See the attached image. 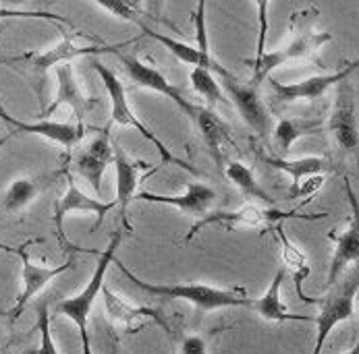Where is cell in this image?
I'll return each instance as SVG.
<instances>
[{
  "instance_id": "obj_1",
  "label": "cell",
  "mask_w": 359,
  "mask_h": 354,
  "mask_svg": "<svg viewBox=\"0 0 359 354\" xmlns=\"http://www.w3.org/2000/svg\"><path fill=\"white\" fill-rule=\"evenodd\" d=\"M116 265L121 267V271L140 290L148 292L150 297H156V299L187 301V303L194 304L200 313L231 309V306H250L252 309V301L254 299H248V295H245L243 288L224 290V288H216V286H208V284H152V282H146V280L137 278L118 259H116Z\"/></svg>"
},
{
  "instance_id": "obj_2",
  "label": "cell",
  "mask_w": 359,
  "mask_h": 354,
  "mask_svg": "<svg viewBox=\"0 0 359 354\" xmlns=\"http://www.w3.org/2000/svg\"><path fill=\"white\" fill-rule=\"evenodd\" d=\"M121 241H123V230H116L108 243V247L104 249L102 253L98 255V263H96V269L88 282V286L75 295V297H69L65 301L54 306V313L56 315H62L67 319H71L77 330H79V338H81V354H94L92 353V340H90V330H88V321H90V313H92V306L96 303L98 295L102 292L104 280H106V271L108 267L116 261V249L121 247Z\"/></svg>"
},
{
  "instance_id": "obj_3",
  "label": "cell",
  "mask_w": 359,
  "mask_h": 354,
  "mask_svg": "<svg viewBox=\"0 0 359 354\" xmlns=\"http://www.w3.org/2000/svg\"><path fill=\"white\" fill-rule=\"evenodd\" d=\"M94 69H96V73H98L100 81L104 83V90H106V94H108V98H110V120H112L114 125L135 129V131L146 139V141H150V143L154 146L156 152H158L160 160H162L164 164H170V166L183 168V170H187L189 174H196V176H198V174H200V170H198V168H194V166H191V164H187L185 160L177 157L175 153L168 150V146H164V143L156 137L154 131H152V129H148V127L137 118L135 110L131 108V101H129V98H127L125 83L116 77V73H114L112 69H108L106 64H102L100 60H96V62H94Z\"/></svg>"
},
{
  "instance_id": "obj_4",
  "label": "cell",
  "mask_w": 359,
  "mask_h": 354,
  "mask_svg": "<svg viewBox=\"0 0 359 354\" xmlns=\"http://www.w3.org/2000/svg\"><path fill=\"white\" fill-rule=\"evenodd\" d=\"M131 42H123L116 46H108L104 42L94 40L88 34L81 31H62V38L58 44H54L52 48L44 52H25L13 58H0V62H23L25 66H29V71H34L36 75L44 77L50 69H58L60 64H71L73 58H81V56H96L104 52H114L129 46Z\"/></svg>"
},
{
  "instance_id": "obj_5",
  "label": "cell",
  "mask_w": 359,
  "mask_h": 354,
  "mask_svg": "<svg viewBox=\"0 0 359 354\" xmlns=\"http://www.w3.org/2000/svg\"><path fill=\"white\" fill-rule=\"evenodd\" d=\"M359 292V267L339 286H334V290L324 297L322 301H318L320 304V313L318 317H313L316 323V342H313V351L311 354H322V348L330 336V332L353 317L355 311V297Z\"/></svg>"
},
{
  "instance_id": "obj_6",
  "label": "cell",
  "mask_w": 359,
  "mask_h": 354,
  "mask_svg": "<svg viewBox=\"0 0 359 354\" xmlns=\"http://www.w3.org/2000/svg\"><path fill=\"white\" fill-rule=\"evenodd\" d=\"M287 218H304V220H318V218H324L322 215H297V211H280V209H274V207H259L254 203H248L239 209H233V211H212V213H205L204 218H200L189 234L185 236V241L189 243L191 239H196L200 234V230H204L205 226H214V224H222L226 228L231 226H243V228H274L278 226L283 220Z\"/></svg>"
},
{
  "instance_id": "obj_7",
  "label": "cell",
  "mask_w": 359,
  "mask_h": 354,
  "mask_svg": "<svg viewBox=\"0 0 359 354\" xmlns=\"http://www.w3.org/2000/svg\"><path fill=\"white\" fill-rule=\"evenodd\" d=\"M222 90L226 94L229 101L237 108L239 116L243 118V122L256 133L259 139L268 141V137L272 135V120L270 114L264 106V101L259 98V85L256 83H243L239 81L235 75L229 79H222Z\"/></svg>"
},
{
  "instance_id": "obj_8",
  "label": "cell",
  "mask_w": 359,
  "mask_h": 354,
  "mask_svg": "<svg viewBox=\"0 0 359 354\" xmlns=\"http://www.w3.org/2000/svg\"><path fill=\"white\" fill-rule=\"evenodd\" d=\"M13 255H19V259H21V292H19L17 303L13 306V311H11V317L15 321L25 311V306L29 304V301L36 295H40L52 280H56L60 274H65V271H69L73 267L75 259L69 257L60 265H40V263L32 261V257H29L25 247H15Z\"/></svg>"
},
{
  "instance_id": "obj_9",
  "label": "cell",
  "mask_w": 359,
  "mask_h": 354,
  "mask_svg": "<svg viewBox=\"0 0 359 354\" xmlns=\"http://www.w3.org/2000/svg\"><path fill=\"white\" fill-rule=\"evenodd\" d=\"M332 40V34L328 31H313V29H304L299 31L289 44H285L283 48H276V50H270L264 54V58L254 64V77H252V83L259 85L274 69L291 62V60H297V58H306L309 54L318 52L324 44H328Z\"/></svg>"
},
{
  "instance_id": "obj_10",
  "label": "cell",
  "mask_w": 359,
  "mask_h": 354,
  "mask_svg": "<svg viewBox=\"0 0 359 354\" xmlns=\"http://www.w3.org/2000/svg\"><path fill=\"white\" fill-rule=\"evenodd\" d=\"M345 191L349 197L351 220L341 234H330V241L334 243V251H332L330 267H328V286H334L341 274L349 265H359V199L349 178L345 180Z\"/></svg>"
},
{
  "instance_id": "obj_11",
  "label": "cell",
  "mask_w": 359,
  "mask_h": 354,
  "mask_svg": "<svg viewBox=\"0 0 359 354\" xmlns=\"http://www.w3.org/2000/svg\"><path fill=\"white\" fill-rule=\"evenodd\" d=\"M328 131L343 152L359 150V120L355 108V94L349 81L337 85V98L328 116Z\"/></svg>"
},
{
  "instance_id": "obj_12",
  "label": "cell",
  "mask_w": 359,
  "mask_h": 354,
  "mask_svg": "<svg viewBox=\"0 0 359 354\" xmlns=\"http://www.w3.org/2000/svg\"><path fill=\"white\" fill-rule=\"evenodd\" d=\"M359 69V58L351 60L349 64H345L343 69L334 71V73H326V75H313L304 81H295V83H280L276 79H272V90L274 96L280 101L293 104V101H313L322 98L328 90L341 85L343 81L349 79L351 73H355Z\"/></svg>"
},
{
  "instance_id": "obj_13",
  "label": "cell",
  "mask_w": 359,
  "mask_h": 354,
  "mask_svg": "<svg viewBox=\"0 0 359 354\" xmlns=\"http://www.w3.org/2000/svg\"><path fill=\"white\" fill-rule=\"evenodd\" d=\"M121 60H123V64H125V69H127L131 81H133L137 87H144V90L156 92V94H160V96H166L168 100L175 101L177 108L183 110L189 118L194 116L198 104H194V101L189 100V98L177 87V85H172V83L166 79L164 73H160L154 66L142 62V60H140L137 56H133V54H121Z\"/></svg>"
},
{
  "instance_id": "obj_14",
  "label": "cell",
  "mask_w": 359,
  "mask_h": 354,
  "mask_svg": "<svg viewBox=\"0 0 359 354\" xmlns=\"http://www.w3.org/2000/svg\"><path fill=\"white\" fill-rule=\"evenodd\" d=\"M110 164H114V143L110 141V133L106 129L98 133L83 150H79V153L75 155L73 168L90 185L96 197H100L104 172Z\"/></svg>"
},
{
  "instance_id": "obj_15",
  "label": "cell",
  "mask_w": 359,
  "mask_h": 354,
  "mask_svg": "<svg viewBox=\"0 0 359 354\" xmlns=\"http://www.w3.org/2000/svg\"><path fill=\"white\" fill-rule=\"evenodd\" d=\"M54 73H56V96L50 106L42 112V116L48 120V116L54 114L60 106H69L77 118V125H83V118L96 108L98 100L90 98L83 92V87L75 77L73 64H60L58 69H54Z\"/></svg>"
},
{
  "instance_id": "obj_16",
  "label": "cell",
  "mask_w": 359,
  "mask_h": 354,
  "mask_svg": "<svg viewBox=\"0 0 359 354\" xmlns=\"http://www.w3.org/2000/svg\"><path fill=\"white\" fill-rule=\"evenodd\" d=\"M114 207H118V203L116 199L114 201H102V199H96V197H90V195H86L77 185H75V180L69 176L67 178V191H65V195L56 201L54 205V224H56V234L65 241V220H67V215H71V213H92V215H96L98 218V222L94 224V230L100 226L104 222V218L114 209Z\"/></svg>"
},
{
  "instance_id": "obj_17",
  "label": "cell",
  "mask_w": 359,
  "mask_h": 354,
  "mask_svg": "<svg viewBox=\"0 0 359 354\" xmlns=\"http://www.w3.org/2000/svg\"><path fill=\"white\" fill-rule=\"evenodd\" d=\"M148 164L129 157L127 152L114 143V172H116V203H118V213L121 222L127 230H133L129 224V205L135 197L137 185H140V172L146 170Z\"/></svg>"
},
{
  "instance_id": "obj_18",
  "label": "cell",
  "mask_w": 359,
  "mask_h": 354,
  "mask_svg": "<svg viewBox=\"0 0 359 354\" xmlns=\"http://www.w3.org/2000/svg\"><path fill=\"white\" fill-rule=\"evenodd\" d=\"M104 297V306H106V315L112 323H118V325H125L127 330H142L146 321H152L156 325H160L162 330H170L168 327V321L150 306H135V304L127 303L125 299H121L118 295H114L108 286L102 288Z\"/></svg>"
},
{
  "instance_id": "obj_19",
  "label": "cell",
  "mask_w": 359,
  "mask_h": 354,
  "mask_svg": "<svg viewBox=\"0 0 359 354\" xmlns=\"http://www.w3.org/2000/svg\"><path fill=\"white\" fill-rule=\"evenodd\" d=\"M137 199H144L148 203L170 205V207H177L183 213L196 215L200 220L208 213L212 203L216 201V191L212 187L204 185V183H187L185 191L179 193V195H160V193L142 191V193H137Z\"/></svg>"
},
{
  "instance_id": "obj_20",
  "label": "cell",
  "mask_w": 359,
  "mask_h": 354,
  "mask_svg": "<svg viewBox=\"0 0 359 354\" xmlns=\"http://www.w3.org/2000/svg\"><path fill=\"white\" fill-rule=\"evenodd\" d=\"M191 122L196 125L198 129V135L202 137V141L205 143V148L210 150L212 157L216 160L218 166L224 164V152H226V146H233V137H231V129L229 125L210 108L200 106L196 108L194 116H191Z\"/></svg>"
},
{
  "instance_id": "obj_21",
  "label": "cell",
  "mask_w": 359,
  "mask_h": 354,
  "mask_svg": "<svg viewBox=\"0 0 359 354\" xmlns=\"http://www.w3.org/2000/svg\"><path fill=\"white\" fill-rule=\"evenodd\" d=\"M8 127L17 133H27V135H38L44 137L52 143L60 146V148H75L81 139H83V125H71V122H54V120H38V122H23L17 118H11Z\"/></svg>"
},
{
  "instance_id": "obj_22",
  "label": "cell",
  "mask_w": 359,
  "mask_h": 354,
  "mask_svg": "<svg viewBox=\"0 0 359 354\" xmlns=\"http://www.w3.org/2000/svg\"><path fill=\"white\" fill-rule=\"evenodd\" d=\"M285 278H287V271L285 267L280 265L270 282V286L266 288V292L252 301V309L256 311L257 315L264 319V321H274V323H285V321H308L313 323V317L308 315H293L289 313V309L283 303V284H285Z\"/></svg>"
},
{
  "instance_id": "obj_23",
  "label": "cell",
  "mask_w": 359,
  "mask_h": 354,
  "mask_svg": "<svg viewBox=\"0 0 359 354\" xmlns=\"http://www.w3.org/2000/svg\"><path fill=\"white\" fill-rule=\"evenodd\" d=\"M142 29L146 31V36L148 38H152L156 40L158 44H162L164 48L168 52H172L181 62H185V64H191L194 69H198V66H202V69H210L212 73H216L220 79H229V77H233L212 54L210 50H200V48H194V46H189V44H185V42H179V40H175V38H170V36H164V34H158L154 29H150V25H142Z\"/></svg>"
},
{
  "instance_id": "obj_24",
  "label": "cell",
  "mask_w": 359,
  "mask_h": 354,
  "mask_svg": "<svg viewBox=\"0 0 359 354\" xmlns=\"http://www.w3.org/2000/svg\"><path fill=\"white\" fill-rule=\"evenodd\" d=\"M262 162L266 166L280 170V172L291 176L289 195H293L306 178L316 176V174H324L328 170V162L324 157H318V155H306V157H295V160L280 157V155H264Z\"/></svg>"
},
{
  "instance_id": "obj_25",
  "label": "cell",
  "mask_w": 359,
  "mask_h": 354,
  "mask_svg": "<svg viewBox=\"0 0 359 354\" xmlns=\"http://www.w3.org/2000/svg\"><path fill=\"white\" fill-rule=\"evenodd\" d=\"M274 234H276V239H278V243H280V259H283L285 271H291V274H293V280H295V286H297L299 297H302L304 301H308V303H313V301H309L308 297L304 295V290H302L304 280L309 276L308 255L304 253V251L285 234V230H283L280 224L274 226Z\"/></svg>"
},
{
  "instance_id": "obj_26",
  "label": "cell",
  "mask_w": 359,
  "mask_h": 354,
  "mask_svg": "<svg viewBox=\"0 0 359 354\" xmlns=\"http://www.w3.org/2000/svg\"><path fill=\"white\" fill-rule=\"evenodd\" d=\"M322 129L320 120H302V118H283L276 122V127L272 129V141L276 146L278 153H283L280 157H285L291 152V148L295 146V141H299L302 137L313 135Z\"/></svg>"
},
{
  "instance_id": "obj_27",
  "label": "cell",
  "mask_w": 359,
  "mask_h": 354,
  "mask_svg": "<svg viewBox=\"0 0 359 354\" xmlns=\"http://www.w3.org/2000/svg\"><path fill=\"white\" fill-rule=\"evenodd\" d=\"M224 172H226V178L241 191L243 197H248L250 201L262 203L266 207H270L274 199L272 195L259 185L252 172V168H248L243 162H237V160H231L226 166H224Z\"/></svg>"
},
{
  "instance_id": "obj_28",
  "label": "cell",
  "mask_w": 359,
  "mask_h": 354,
  "mask_svg": "<svg viewBox=\"0 0 359 354\" xmlns=\"http://www.w3.org/2000/svg\"><path fill=\"white\" fill-rule=\"evenodd\" d=\"M38 195H40V185H38V180H36V178L23 176V178H17V180H13V183L8 185L2 203H4V209H6V211L17 213V211L25 209L27 205H32V203L36 201Z\"/></svg>"
},
{
  "instance_id": "obj_29",
  "label": "cell",
  "mask_w": 359,
  "mask_h": 354,
  "mask_svg": "<svg viewBox=\"0 0 359 354\" xmlns=\"http://www.w3.org/2000/svg\"><path fill=\"white\" fill-rule=\"evenodd\" d=\"M191 87L196 90V94H200L210 104H231L222 90V83L210 69L198 66L191 71Z\"/></svg>"
},
{
  "instance_id": "obj_30",
  "label": "cell",
  "mask_w": 359,
  "mask_h": 354,
  "mask_svg": "<svg viewBox=\"0 0 359 354\" xmlns=\"http://www.w3.org/2000/svg\"><path fill=\"white\" fill-rule=\"evenodd\" d=\"M98 8L108 10L110 15L123 19V21H131L135 25H146L144 17H142V4L140 2H123V0H112V2H96Z\"/></svg>"
},
{
  "instance_id": "obj_31",
  "label": "cell",
  "mask_w": 359,
  "mask_h": 354,
  "mask_svg": "<svg viewBox=\"0 0 359 354\" xmlns=\"http://www.w3.org/2000/svg\"><path fill=\"white\" fill-rule=\"evenodd\" d=\"M38 332H40V354H58V348L54 344L50 330V313H48V304L40 303L38 306Z\"/></svg>"
},
{
  "instance_id": "obj_32",
  "label": "cell",
  "mask_w": 359,
  "mask_h": 354,
  "mask_svg": "<svg viewBox=\"0 0 359 354\" xmlns=\"http://www.w3.org/2000/svg\"><path fill=\"white\" fill-rule=\"evenodd\" d=\"M32 17L48 19V21H54V23H67L69 25V21L65 17L52 15L48 10H23V8H6V6H0V19H32Z\"/></svg>"
},
{
  "instance_id": "obj_33",
  "label": "cell",
  "mask_w": 359,
  "mask_h": 354,
  "mask_svg": "<svg viewBox=\"0 0 359 354\" xmlns=\"http://www.w3.org/2000/svg\"><path fill=\"white\" fill-rule=\"evenodd\" d=\"M268 2H257L256 8H257V17H259V34H257V50H256V58L252 60V66L257 64L262 58H264V54H266V48H264V44H266V31H268Z\"/></svg>"
},
{
  "instance_id": "obj_34",
  "label": "cell",
  "mask_w": 359,
  "mask_h": 354,
  "mask_svg": "<svg viewBox=\"0 0 359 354\" xmlns=\"http://www.w3.org/2000/svg\"><path fill=\"white\" fill-rule=\"evenodd\" d=\"M326 183V178H324V174H316V176H309L306 178L302 185H299V189L293 193V195H289V199H302V197H311L316 191H320L322 189V185Z\"/></svg>"
},
{
  "instance_id": "obj_35",
  "label": "cell",
  "mask_w": 359,
  "mask_h": 354,
  "mask_svg": "<svg viewBox=\"0 0 359 354\" xmlns=\"http://www.w3.org/2000/svg\"><path fill=\"white\" fill-rule=\"evenodd\" d=\"M179 354H208L204 338H200V336H187V338H183L181 346H179Z\"/></svg>"
},
{
  "instance_id": "obj_36",
  "label": "cell",
  "mask_w": 359,
  "mask_h": 354,
  "mask_svg": "<svg viewBox=\"0 0 359 354\" xmlns=\"http://www.w3.org/2000/svg\"><path fill=\"white\" fill-rule=\"evenodd\" d=\"M104 354H123L121 353V346H118V340L114 336H108L106 340V348H104Z\"/></svg>"
},
{
  "instance_id": "obj_37",
  "label": "cell",
  "mask_w": 359,
  "mask_h": 354,
  "mask_svg": "<svg viewBox=\"0 0 359 354\" xmlns=\"http://www.w3.org/2000/svg\"><path fill=\"white\" fill-rule=\"evenodd\" d=\"M0 118H2V120H4L6 125H8V122H11V118H13V116H8V112L4 110V106H2V101H0Z\"/></svg>"
},
{
  "instance_id": "obj_38",
  "label": "cell",
  "mask_w": 359,
  "mask_h": 354,
  "mask_svg": "<svg viewBox=\"0 0 359 354\" xmlns=\"http://www.w3.org/2000/svg\"><path fill=\"white\" fill-rule=\"evenodd\" d=\"M345 354H359V340L355 342V346H353V348H349Z\"/></svg>"
},
{
  "instance_id": "obj_39",
  "label": "cell",
  "mask_w": 359,
  "mask_h": 354,
  "mask_svg": "<svg viewBox=\"0 0 359 354\" xmlns=\"http://www.w3.org/2000/svg\"><path fill=\"white\" fill-rule=\"evenodd\" d=\"M13 249H15V247H8V245H2V243H0V251H6V253H13Z\"/></svg>"
},
{
  "instance_id": "obj_40",
  "label": "cell",
  "mask_w": 359,
  "mask_h": 354,
  "mask_svg": "<svg viewBox=\"0 0 359 354\" xmlns=\"http://www.w3.org/2000/svg\"><path fill=\"white\" fill-rule=\"evenodd\" d=\"M8 137H11V133H8V135H4V137H0V150L4 148V143L8 141Z\"/></svg>"
},
{
  "instance_id": "obj_41",
  "label": "cell",
  "mask_w": 359,
  "mask_h": 354,
  "mask_svg": "<svg viewBox=\"0 0 359 354\" xmlns=\"http://www.w3.org/2000/svg\"><path fill=\"white\" fill-rule=\"evenodd\" d=\"M21 354H40V353H38V348H27V351H23Z\"/></svg>"
}]
</instances>
